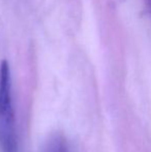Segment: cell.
Segmentation results:
<instances>
[{
  "label": "cell",
  "instance_id": "1",
  "mask_svg": "<svg viewBox=\"0 0 151 152\" xmlns=\"http://www.w3.org/2000/svg\"><path fill=\"white\" fill-rule=\"evenodd\" d=\"M0 149L18 152L15 112L12 100V78L8 62L0 64Z\"/></svg>",
  "mask_w": 151,
  "mask_h": 152
},
{
  "label": "cell",
  "instance_id": "3",
  "mask_svg": "<svg viewBox=\"0 0 151 152\" xmlns=\"http://www.w3.org/2000/svg\"><path fill=\"white\" fill-rule=\"evenodd\" d=\"M145 3H146V6H147V10L149 12V16L151 18V0H145Z\"/></svg>",
  "mask_w": 151,
  "mask_h": 152
},
{
  "label": "cell",
  "instance_id": "2",
  "mask_svg": "<svg viewBox=\"0 0 151 152\" xmlns=\"http://www.w3.org/2000/svg\"><path fill=\"white\" fill-rule=\"evenodd\" d=\"M42 152H69L66 141L60 134H54L48 139Z\"/></svg>",
  "mask_w": 151,
  "mask_h": 152
}]
</instances>
